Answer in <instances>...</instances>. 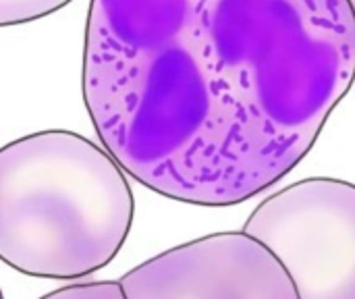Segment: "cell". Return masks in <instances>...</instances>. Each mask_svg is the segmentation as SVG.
I'll return each mask as SVG.
<instances>
[{"instance_id":"6da1fadb","label":"cell","mask_w":355,"mask_h":299,"mask_svg":"<svg viewBox=\"0 0 355 299\" xmlns=\"http://www.w3.org/2000/svg\"><path fill=\"white\" fill-rule=\"evenodd\" d=\"M354 81L352 0H89L85 110L168 200L235 206L279 183Z\"/></svg>"},{"instance_id":"7a4b0ae2","label":"cell","mask_w":355,"mask_h":299,"mask_svg":"<svg viewBox=\"0 0 355 299\" xmlns=\"http://www.w3.org/2000/svg\"><path fill=\"white\" fill-rule=\"evenodd\" d=\"M135 216L125 171L64 129L0 148V260L35 279L73 281L108 266Z\"/></svg>"},{"instance_id":"5b68a950","label":"cell","mask_w":355,"mask_h":299,"mask_svg":"<svg viewBox=\"0 0 355 299\" xmlns=\"http://www.w3.org/2000/svg\"><path fill=\"white\" fill-rule=\"evenodd\" d=\"M73 0H0V27H12L50 17Z\"/></svg>"},{"instance_id":"52a82bcc","label":"cell","mask_w":355,"mask_h":299,"mask_svg":"<svg viewBox=\"0 0 355 299\" xmlns=\"http://www.w3.org/2000/svg\"><path fill=\"white\" fill-rule=\"evenodd\" d=\"M0 299H4V296H2V289H0Z\"/></svg>"},{"instance_id":"277c9868","label":"cell","mask_w":355,"mask_h":299,"mask_svg":"<svg viewBox=\"0 0 355 299\" xmlns=\"http://www.w3.org/2000/svg\"><path fill=\"white\" fill-rule=\"evenodd\" d=\"M119 283L127 299H300L281 262L243 231L171 248Z\"/></svg>"},{"instance_id":"8992f818","label":"cell","mask_w":355,"mask_h":299,"mask_svg":"<svg viewBox=\"0 0 355 299\" xmlns=\"http://www.w3.org/2000/svg\"><path fill=\"white\" fill-rule=\"evenodd\" d=\"M40 299H127L119 281H94V283H73L54 289Z\"/></svg>"},{"instance_id":"3957f363","label":"cell","mask_w":355,"mask_h":299,"mask_svg":"<svg viewBox=\"0 0 355 299\" xmlns=\"http://www.w3.org/2000/svg\"><path fill=\"white\" fill-rule=\"evenodd\" d=\"M243 233L287 271L300 299H355V185L297 181L266 198Z\"/></svg>"}]
</instances>
